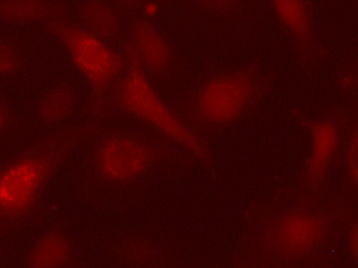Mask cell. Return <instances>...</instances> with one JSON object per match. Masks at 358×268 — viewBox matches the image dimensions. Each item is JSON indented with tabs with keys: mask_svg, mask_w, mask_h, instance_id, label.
Segmentation results:
<instances>
[{
	"mask_svg": "<svg viewBox=\"0 0 358 268\" xmlns=\"http://www.w3.org/2000/svg\"><path fill=\"white\" fill-rule=\"evenodd\" d=\"M69 239L61 232H45L34 244L27 258V266L34 268H57L66 265L71 255Z\"/></svg>",
	"mask_w": 358,
	"mask_h": 268,
	"instance_id": "cell-11",
	"label": "cell"
},
{
	"mask_svg": "<svg viewBox=\"0 0 358 268\" xmlns=\"http://www.w3.org/2000/svg\"><path fill=\"white\" fill-rule=\"evenodd\" d=\"M348 242L351 255L353 260L358 263V221L353 223L350 228Z\"/></svg>",
	"mask_w": 358,
	"mask_h": 268,
	"instance_id": "cell-18",
	"label": "cell"
},
{
	"mask_svg": "<svg viewBox=\"0 0 358 268\" xmlns=\"http://www.w3.org/2000/svg\"><path fill=\"white\" fill-rule=\"evenodd\" d=\"M81 26L94 36L108 40L117 37L120 21L115 10L103 0H85L79 6Z\"/></svg>",
	"mask_w": 358,
	"mask_h": 268,
	"instance_id": "cell-12",
	"label": "cell"
},
{
	"mask_svg": "<svg viewBox=\"0 0 358 268\" xmlns=\"http://www.w3.org/2000/svg\"><path fill=\"white\" fill-rule=\"evenodd\" d=\"M201 8L221 14H234L241 8V0H192Z\"/></svg>",
	"mask_w": 358,
	"mask_h": 268,
	"instance_id": "cell-16",
	"label": "cell"
},
{
	"mask_svg": "<svg viewBox=\"0 0 358 268\" xmlns=\"http://www.w3.org/2000/svg\"><path fill=\"white\" fill-rule=\"evenodd\" d=\"M20 68V59L14 46L7 40H1L0 44V70L5 76L17 73Z\"/></svg>",
	"mask_w": 358,
	"mask_h": 268,
	"instance_id": "cell-14",
	"label": "cell"
},
{
	"mask_svg": "<svg viewBox=\"0 0 358 268\" xmlns=\"http://www.w3.org/2000/svg\"><path fill=\"white\" fill-rule=\"evenodd\" d=\"M0 117L1 129L3 130L10 125L12 119L10 110L6 103H1Z\"/></svg>",
	"mask_w": 358,
	"mask_h": 268,
	"instance_id": "cell-19",
	"label": "cell"
},
{
	"mask_svg": "<svg viewBox=\"0 0 358 268\" xmlns=\"http://www.w3.org/2000/svg\"><path fill=\"white\" fill-rule=\"evenodd\" d=\"M99 128V121L93 119L58 130L35 141L9 163L0 176L1 223L17 222L31 212L69 154Z\"/></svg>",
	"mask_w": 358,
	"mask_h": 268,
	"instance_id": "cell-1",
	"label": "cell"
},
{
	"mask_svg": "<svg viewBox=\"0 0 358 268\" xmlns=\"http://www.w3.org/2000/svg\"><path fill=\"white\" fill-rule=\"evenodd\" d=\"M311 138V152L306 174L308 184L317 186L323 181L340 138L337 124L329 119L303 121Z\"/></svg>",
	"mask_w": 358,
	"mask_h": 268,
	"instance_id": "cell-9",
	"label": "cell"
},
{
	"mask_svg": "<svg viewBox=\"0 0 358 268\" xmlns=\"http://www.w3.org/2000/svg\"><path fill=\"white\" fill-rule=\"evenodd\" d=\"M129 42L148 73L161 75L169 69L173 52L169 43L149 20L138 18L130 27Z\"/></svg>",
	"mask_w": 358,
	"mask_h": 268,
	"instance_id": "cell-8",
	"label": "cell"
},
{
	"mask_svg": "<svg viewBox=\"0 0 358 268\" xmlns=\"http://www.w3.org/2000/svg\"><path fill=\"white\" fill-rule=\"evenodd\" d=\"M169 156L162 145L136 135L116 133L103 137L93 154L100 177L122 183L141 176Z\"/></svg>",
	"mask_w": 358,
	"mask_h": 268,
	"instance_id": "cell-6",
	"label": "cell"
},
{
	"mask_svg": "<svg viewBox=\"0 0 358 268\" xmlns=\"http://www.w3.org/2000/svg\"><path fill=\"white\" fill-rule=\"evenodd\" d=\"M331 216L321 211L290 209L273 216L262 225L258 237L260 249L282 262L308 257L325 239Z\"/></svg>",
	"mask_w": 358,
	"mask_h": 268,
	"instance_id": "cell-5",
	"label": "cell"
},
{
	"mask_svg": "<svg viewBox=\"0 0 358 268\" xmlns=\"http://www.w3.org/2000/svg\"><path fill=\"white\" fill-rule=\"evenodd\" d=\"M338 84L344 89H358V61L352 68L341 73Z\"/></svg>",
	"mask_w": 358,
	"mask_h": 268,
	"instance_id": "cell-17",
	"label": "cell"
},
{
	"mask_svg": "<svg viewBox=\"0 0 358 268\" xmlns=\"http://www.w3.org/2000/svg\"><path fill=\"white\" fill-rule=\"evenodd\" d=\"M255 62L215 75L196 89L190 102L193 117L210 126L239 119L271 85Z\"/></svg>",
	"mask_w": 358,
	"mask_h": 268,
	"instance_id": "cell-4",
	"label": "cell"
},
{
	"mask_svg": "<svg viewBox=\"0 0 358 268\" xmlns=\"http://www.w3.org/2000/svg\"><path fill=\"white\" fill-rule=\"evenodd\" d=\"M64 9L53 0H1V20L10 24L49 22L62 17Z\"/></svg>",
	"mask_w": 358,
	"mask_h": 268,
	"instance_id": "cell-10",
	"label": "cell"
},
{
	"mask_svg": "<svg viewBox=\"0 0 358 268\" xmlns=\"http://www.w3.org/2000/svg\"><path fill=\"white\" fill-rule=\"evenodd\" d=\"M46 27L64 47L73 64L90 84V113L94 118L104 117L110 111V91L127 66L124 54L81 25L64 17L50 21Z\"/></svg>",
	"mask_w": 358,
	"mask_h": 268,
	"instance_id": "cell-3",
	"label": "cell"
},
{
	"mask_svg": "<svg viewBox=\"0 0 358 268\" xmlns=\"http://www.w3.org/2000/svg\"><path fill=\"white\" fill-rule=\"evenodd\" d=\"M75 100V93L69 84H59L52 87L45 93L38 103L40 119L47 124L62 121L72 112Z\"/></svg>",
	"mask_w": 358,
	"mask_h": 268,
	"instance_id": "cell-13",
	"label": "cell"
},
{
	"mask_svg": "<svg viewBox=\"0 0 358 268\" xmlns=\"http://www.w3.org/2000/svg\"><path fill=\"white\" fill-rule=\"evenodd\" d=\"M126 68L109 94L110 110H117L148 124L204 163L211 154L203 140L166 105L150 82L132 44L124 46Z\"/></svg>",
	"mask_w": 358,
	"mask_h": 268,
	"instance_id": "cell-2",
	"label": "cell"
},
{
	"mask_svg": "<svg viewBox=\"0 0 358 268\" xmlns=\"http://www.w3.org/2000/svg\"><path fill=\"white\" fill-rule=\"evenodd\" d=\"M119 6L125 9H136L140 8L144 0H113Z\"/></svg>",
	"mask_w": 358,
	"mask_h": 268,
	"instance_id": "cell-20",
	"label": "cell"
},
{
	"mask_svg": "<svg viewBox=\"0 0 358 268\" xmlns=\"http://www.w3.org/2000/svg\"><path fill=\"white\" fill-rule=\"evenodd\" d=\"M346 166L352 182L358 188V125L354 130L348 143Z\"/></svg>",
	"mask_w": 358,
	"mask_h": 268,
	"instance_id": "cell-15",
	"label": "cell"
},
{
	"mask_svg": "<svg viewBox=\"0 0 358 268\" xmlns=\"http://www.w3.org/2000/svg\"><path fill=\"white\" fill-rule=\"evenodd\" d=\"M274 12L289 34L299 62L313 67L326 55L315 25L314 10L310 0H271Z\"/></svg>",
	"mask_w": 358,
	"mask_h": 268,
	"instance_id": "cell-7",
	"label": "cell"
}]
</instances>
